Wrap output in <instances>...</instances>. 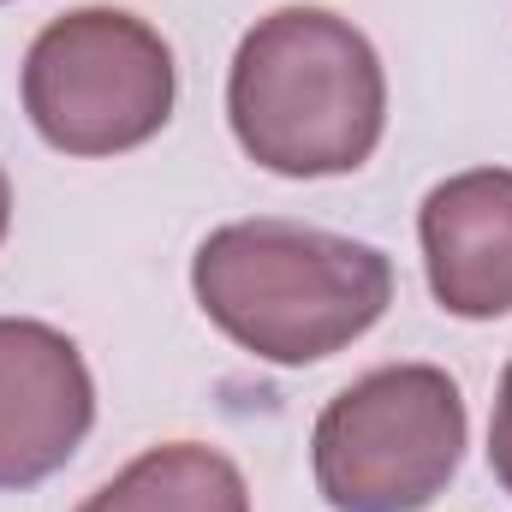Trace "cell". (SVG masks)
<instances>
[{"label": "cell", "instance_id": "obj_1", "mask_svg": "<svg viewBox=\"0 0 512 512\" xmlns=\"http://www.w3.org/2000/svg\"><path fill=\"white\" fill-rule=\"evenodd\" d=\"M203 316L262 364L304 370L364 340L393 304V262L304 221H233L191 256Z\"/></svg>", "mask_w": 512, "mask_h": 512}, {"label": "cell", "instance_id": "obj_2", "mask_svg": "<svg viewBox=\"0 0 512 512\" xmlns=\"http://www.w3.org/2000/svg\"><path fill=\"white\" fill-rule=\"evenodd\" d=\"M227 120L239 149L280 179L358 173L387 131L382 54L328 6H280L233 54Z\"/></svg>", "mask_w": 512, "mask_h": 512}, {"label": "cell", "instance_id": "obj_3", "mask_svg": "<svg viewBox=\"0 0 512 512\" xmlns=\"http://www.w3.org/2000/svg\"><path fill=\"white\" fill-rule=\"evenodd\" d=\"M465 393L435 364H387L334 393L310 429V471L334 512H423L465 459Z\"/></svg>", "mask_w": 512, "mask_h": 512}, {"label": "cell", "instance_id": "obj_4", "mask_svg": "<svg viewBox=\"0 0 512 512\" xmlns=\"http://www.w3.org/2000/svg\"><path fill=\"white\" fill-rule=\"evenodd\" d=\"M179 72L155 24L120 6H78L24 54V114L60 155L102 161L143 149L173 120Z\"/></svg>", "mask_w": 512, "mask_h": 512}, {"label": "cell", "instance_id": "obj_5", "mask_svg": "<svg viewBox=\"0 0 512 512\" xmlns=\"http://www.w3.org/2000/svg\"><path fill=\"white\" fill-rule=\"evenodd\" d=\"M96 423V382L72 334L0 316V495L48 483Z\"/></svg>", "mask_w": 512, "mask_h": 512}, {"label": "cell", "instance_id": "obj_6", "mask_svg": "<svg viewBox=\"0 0 512 512\" xmlns=\"http://www.w3.org/2000/svg\"><path fill=\"white\" fill-rule=\"evenodd\" d=\"M423 274L447 316H512V167H471L441 179L417 209Z\"/></svg>", "mask_w": 512, "mask_h": 512}, {"label": "cell", "instance_id": "obj_7", "mask_svg": "<svg viewBox=\"0 0 512 512\" xmlns=\"http://www.w3.org/2000/svg\"><path fill=\"white\" fill-rule=\"evenodd\" d=\"M78 512H251V489L221 447L167 441L137 453Z\"/></svg>", "mask_w": 512, "mask_h": 512}, {"label": "cell", "instance_id": "obj_8", "mask_svg": "<svg viewBox=\"0 0 512 512\" xmlns=\"http://www.w3.org/2000/svg\"><path fill=\"white\" fill-rule=\"evenodd\" d=\"M489 471L512 495V364L501 370V393H495V417H489Z\"/></svg>", "mask_w": 512, "mask_h": 512}, {"label": "cell", "instance_id": "obj_9", "mask_svg": "<svg viewBox=\"0 0 512 512\" xmlns=\"http://www.w3.org/2000/svg\"><path fill=\"white\" fill-rule=\"evenodd\" d=\"M6 227H12V185H6V167H0V245H6Z\"/></svg>", "mask_w": 512, "mask_h": 512}]
</instances>
